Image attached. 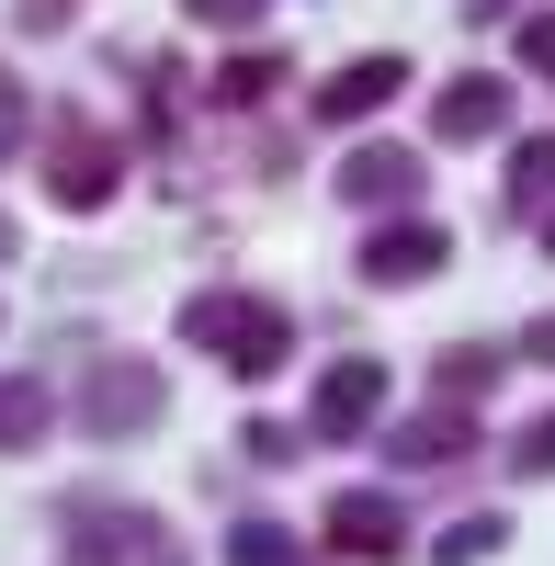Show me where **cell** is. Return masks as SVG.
Instances as JSON below:
<instances>
[{
  "mask_svg": "<svg viewBox=\"0 0 555 566\" xmlns=\"http://www.w3.org/2000/svg\"><path fill=\"white\" fill-rule=\"evenodd\" d=\"M12 250H23V227H12V205H0V261H12Z\"/></svg>",
  "mask_w": 555,
  "mask_h": 566,
  "instance_id": "cell-25",
  "label": "cell"
},
{
  "mask_svg": "<svg viewBox=\"0 0 555 566\" xmlns=\"http://www.w3.org/2000/svg\"><path fill=\"white\" fill-rule=\"evenodd\" d=\"M329 555H352V566H397V555H408L397 499H375V488H341V499H329Z\"/></svg>",
  "mask_w": 555,
  "mask_h": 566,
  "instance_id": "cell-10",
  "label": "cell"
},
{
  "mask_svg": "<svg viewBox=\"0 0 555 566\" xmlns=\"http://www.w3.org/2000/svg\"><path fill=\"white\" fill-rule=\"evenodd\" d=\"M477 453V408H420L386 431V464H408V476H431V464H465Z\"/></svg>",
  "mask_w": 555,
  "mask_h": 566,
  "instance_id": "cell-11",
  "label": "cell"
},
{
  "mask_svg": "<svg viewBox=\"0 0 555 566\" xmlns=\"http://www.w3.org/2000/svg\"><path fill=\"white\" fill-rule=\"evenodd\" d=\"M69 566H181V544L125 499H69Z\"/></svg>",
  "mask_w": 555,
  "mask_h": 566,
  "instance_id": "cell-3",
  "label": "cell"
},
{
  "mask_svg": "<svg viewBox=\"0 0 555 566\" xmlns=\"http://www.w3.org/2000/svg\"><path fill=\"white\" fill-rule=\"evenodd\" d=\"M45 431H57V397L34 374H0V453H34Z\"/></svg>",
  "mask_w": 555,
  "mask_h": 566,
  "instance_id": "cell-12",
  "label": "cell"
},
{
  "mask_svg": "<svg viewBox=\"0 0 555 566\" xmlns=\"http://www.w3.org/2000/svg\"><path fill=\"white\" fill-rule=\"evenodd\" d=\"M227 566H306V544H295V522H272V510H250V522H227V544H216Z\"/></svg>",
  "mask_w": 555,
  "mask_h": 566,
  "instance_id": "cell-13",
  "label": "cell"
},
{
  "mask_svg": "<svg viewBox=\"0 0 555 566\" xmlns=\"http://www.w3.org/2000/svg\"><path fill=\"white\" fill-rule=\"evenodd\" d=\"M114 181H125V148H114V136H103V125H57V148H45V193H57L69 216H103Z\"/></svg>",
  "mask_w": 555,
  "mask_h": 566,
  "instance_id": "cell-4",
  "label": "cell"
},
{
  "mask_svg": "<svg viewBox=\"0 0 555 566\" xmlns=\"http://www.w3.org/2000/svg\"><path fill=\"white\" fill-rule=\"evenodd\" d=\"M306 442H317V431H295V419H250V431H239V453H250V464H295Z\"/></svg>",
  "mask_w": 555,
  "mask_h": 566,
  "instance_id": "cell-17",
  "label": "cell"
},
{
  "mask_svg": "<svg viewBox=\"0 0 555 566\" xmlns=\"http://www.w3.org/2000/svg\"><path fill=\"white\" fill-rule=\"evenodd\" d=\"M375 419H386V363H375V352H341L329 374H317V408H306V431H317V442H363Z\"/></svg>",
  "mask_w": 555,
  "mask_h": 566,
  "instance_id": "cell-7",
  "label": "cell"
},
{
  "mask_svg": "<svg viewBox=\"0 0 555 566\" xmlns=\"http://www.w3.org/2000/svg\"><path fill=\"white\" fill-rule=\"evenodd\" d=\"M272 91H284V57H227V69L205 80V103L239 114V103H272Z\"/></svg>",
  "mask_w": 555,
  "mask_h": 566,
  "instance_id": "cell-15",
  "label": "cell"
},
{
  "mask_svg": "<svg viewBox=\"0 0 555 566\" xmlns=\"http://www.w3.org/2000/svg\"><path fill=\"white\" fill-rule=\"evenodd\" d=\"M511 476H555V408L511 431Z\"/></svg>",
  "mask_w": 555,
  "mask_h": 566,
  "instance_id": "cell-19",
  "label": "cell"
},
{
  "mask_svg": "<svg viewBox=\"0 0 555 566\" xmlns=\"http://www.w3.org/2000/svg\"><path fill=\"white\" fill-rule=\"evenodd\" d=\"M272 0H181V23H216V34H239V23H261Z\"/></svg>",
  "mask_w": 555,
  "mask_h": 566,
  "instance_id": "cell-20",
  "label": "cell"
},
{
  "mask_svg": "<svg viewBox=\"0 0 555 566\" xmlns=\"http://www.w3.org/2000/svg\"><path fill=\"white\" fill-rule=\"evenodd\" d=\"M522 352H533V363H555V317H533V328H522Z\"/></svg>",
  "mask_w": 555,
  "mask_h": 566,
  "instance_id": "cell-24",
  "label": "cell"
},
{
  "mask_svg": "<svg viewBox=\"0 0 555 566\" xmlns=\"http://www.w3.org/2000/svg\"><path fill=\"white\" fill-rule=\"evenodd\" d=\"M23 114H34V91H23L12 69H0V148H12V136H23Z\"/></svg>",
  "mask_w": 555,
  "mask_h": 566,
  "instance_id": "cell-23",
  "label": "cell"
},
{
  "mask_svg": "<svg viewBox=\"0 0 555 566\" xmlns=\"http://www.w3.org/2000/svg\"><path fill=\"white\" fill-rule=\"evenodd\" d=\"M69 12H80V0H12V23H23V34H69Z\"/></svg>",
  "mask_w": 555,
  "mask_h": 566,
  "instance_id": "cell-22",
  "label": "cell"
},
{
  "mask_svg": "<svg viewBox=\"0 0 555 566\" xmlns=\"http://www.w3.org/2000/svg\"><path fill=\"white\" fill-rule=\"evenodd\" d=\"M544 250H555V216H544Z\"/></svg>",
  "mask_w": 555,
  "mask_h": 566,
  "instance_id": "cell-26",
  "label": "cell"
},
{
  "mask_svg": "<svg viewBox=\"0 0 555 566\" xmlns=\"http://www.w3.org/2000/svg\"><path fill=\"white\" fill-rule=\"evenodd\" d=\"M181 340L193 352H216L239 386H272V374L295 363V317H284V295H239V283H205V295H181Z\"/></svg>",
  "mask_w": 555,
  "mask_h": 566,
  "instance_id": "cell-1",
  "label": "cell"
},
{
  "mask_svg": "<svg viewBox=\"0 0 555 566\" xmlns=\"http://www.w3.org/2000/svg\"><path fill=\"white\" fill-rule=\"evenodd\" d=\"M511 205H522V216H555V136L511 148Z\"/></svg>",
  "mask_w": 555,
  "mask_h": 566,
  "instance_id": "cell-16",
  "label": "cell"
},
{
  "mask_svg": "<svg viewBox=\"0 0 555 566\" xmlns=\"http://www.w3.org/2000/svg\"><path fill=\"white\" fill-rule=\"evenodd\" d=\"M420 181H431V159L408 148V136H363V148L341 159V205H363V216H408V205H420Z\"/></svg>",
  "mask_w": 555,
  "mask_h": 566,
  "instance_id": "cell-5",
  "label": "cell"
},
{
  "mask_svg": "<svg viewBox=\"0 0 555 566\" xmlns=\"http://www.w3.org/2000/svg\"><path fill=\"white\" fill-rule=\"evenodd\" d=\"M69 419L91 442H148L159 419H170V374L148 363V352H103L80 374V397H69Z\"/></svg>",
  "mask_w": 555,
  "mask_h": 566,
  "instance_id": "cell-2",
  "label": "cell"
},
{
  "mask_svg": "<svg viewBox=\"0 0 555 566\" xmlns=\"http://www.w3.org/2000/svg\"><path fill=\"white\" fill-rule=\"evenodd\" d=\"M431 272H453V227H431V216H386L375 239H363V283H375V295H408V283H431Z\"/></svg>",
  "mask_w": 555,
  "mask_h": 566,
  "instance_id": "cell-6",
  "label": "cell"
},
{
  "mask_svg": "<svg viewBox=\"0 0 555 566\" xmlns=\"http://www.w3.org/2000/svg\"><path fill=\"white\" fill-rule=\"evenodd\" d=\"M431 136H442V148H488V136H511V80H499V69H453L442 103H431Z\"/></svg>",
  "mask_w": 555,
  "mask_h": 566,
  "instance_id": "cell-8",
  "label": "cell"
},
{
  "mask_svg": "<svg viewBox=\"0 0 555 566\" xmlns=\"http://www.w3.org/2000/svg\"><path fill=\"white\" fill-rule=\"evenodd\" d=\"M431 386H442V408H477V397L499 386V352H477V340H453V352L431 363Z\"/></svg>",
  "mask_w": 555,
  "mask_h": 566,
  "instance_id": "cell-14",
  "label": "cell"
},
{
  "mask_svg": "<svg viewBox=\"0 0 555 566\" xmlns=\"http://www.w3.org/2000/svg\"><path fill=\"white\" fill-rule=\"evenodd\" d=\"M477 12H488V0H477Z\"/></svg>",
  "mask_w": 555,
  "mask_h": 566,
  "instance_id": "cell-27",
  "label": "cell"
},
{
  "mask_svg": "<svg viewBox=\"0 0 555 566\" xmlns=\"http://www.w3.org/2000/svg\"><path fill=\"white\" fill-rule=\"evenodd\" d=\"M397 91H408V57H397V45H375V57H352V69L317 80V125H375Z\"/></svg>",
  "mask_w": 555,
  "mask_h": 566,
  "instance_id": "cell-9",
  "label": "cell"
},
{
  "mask_svg": "<svg viewBox=\"0 0 555 566\" xmlns=\"http://www.w3.org/2000/svg\"><path fill=\"white\" fill-rule=\"evenodd\" d=\"M499 544H511V522H499V510H477V522L442 533V566H477V555H499Z\"/></svg>",
  "mask_w": 555,
  "mask_h": 566,
  "instance_id": "cell-18",
  "label": "cell"
},
{
  "mask_svg": "<svg viewBox=\"0 0 555 566\" xmlns=\"http://www.w3.org/2000/svg\"><path fill=\"white\" fill-rule=\"evenodd\" d=\"M522 69H533V80H555V12H533V23H522Z\"/></svg>",
  "mask_w": 555,
  "mask_h": 566,
  "instance_id": "cell-21",
  "label": "cell"
}]
</instances>
